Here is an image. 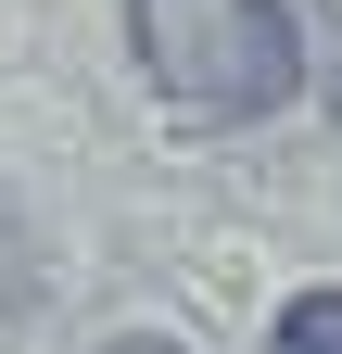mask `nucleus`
Masks as SVG:
<instances>
[{"instance_id": "nucleus-1", "label": "nucleus", "mask_w": 342, "mask_h": 354, "mask_svg": "<svg viewBox=\"0 0 342 354\" xmlns=\"http://www.w3.org/2000/svg\"><path fill=\"white\" fill-rule=\"evenodd\" d=\"M127 51L152 102H178L190 127H253L305 88L291 0H127Z\"/></svg>"}, {"instance_id": "nucleus-2", "label": "nucleus", "mask_w": 342, "mask_h": 354, "mask_svg": "<svg viewBox=\"0 0 342 354\" xmlns=\"http://www.w3.org/2000/svg\"><path fill=\"white\" fill-rule=\"evenodd\" d=\"M267 342H279V354H342V279H317V291H291Z\"/></svg>"}, {"instance_id": "nucleus-3", "label": "nucleus", "mask_w": 342, "mask_h": 354, "mask_svg": "<svg viewBox=\"0 0 342 354\" xmlns=\"http://www.w3.org/2000/svg\"><path fill=\"white\" fill-rule=\"evenodd\" d=\"M102 354H178V342H152V329H127V342H102Z\"/></svg>"}]
</instances>
